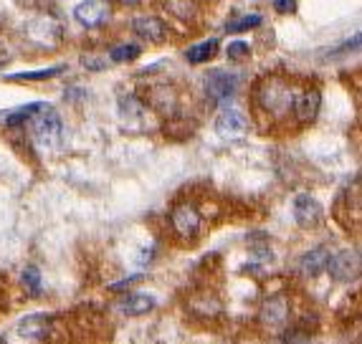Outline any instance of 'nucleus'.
<instances>
[{
  "label": "nucleus",
  "mask_w": 362,
  "mask_h": 344,
  "mask_svg": "<svg viewBox=\"0 0 362 344\" xmlns=\"http://www.w3.org/2000/svg\"><path fill=\"white\" fill-rule=\"evenodd\" d=\"M296 94L299 89L284 76H264L254 86V104L261 114L272 117V119H284L294 109Z\"/></svg>",
  "instance_id": "1"
},
{
  "label": "nucleus",
  "mask_w": 362,
  "mask_h": 344,
  "mask_svg": "<svg viewBox=\"0 0 362 344\" xmlns=\"http://www.w3.org/2000/svg\"><path fill=\"white\" fill-rule=\"evenodd\" d=\"M30 137L36 139V145L43 150H56L64 139V121H61L59 112L49 104H41V107L33 112V117L28 119Z\"/></svg>",
  "instance_id": "2"
},
{
  "label": "nucleus",
  "mask_w": 362,
  "mask_h": 344,
  "mask_svg": "<svg viewBox=\"0 0 362 344\" xmlns=\"http://www.w3.org/2000/svg\"><path fill=\"white\" fill-rule=\"evenodd\" d=\"M170 225L175 230L182 241H193L200 236V228H203V215L193 203H180V206L173 208L170 213Z\"/></svg>",
  "instance_id": "3"
},
{
  "label": "nucleus",
  "mask_w": 362,
  "mask_h": 344,
  "mask_svg": "<svg viewBox=\"0 0 362 344\" xmlns=\"http://www.w3.org/2000/svg\"><path fill=\"white\" fill-rule=\"evenodd\" d=\"M235 89H238V79L230 71L218 69L206 76V97L213 104H228L235 97Z\"/></svg>",
  "instance_id": "4"
},
{
  "label": "nucleus",
  "mask_w": 362,
  "mask_h": 344,
  "mask_svg": "<svg viewBox=\"0 0 362 344\" xmlns=\"http://www.w3.org/2000/svg\"><path fill=\"white\" fill-rule=\"evenodd\" d=\"M327 271L332 273V278H337V281H355L362 273V256L357 254V251L344 248L339 254L329 256Z\"/></svg>",
  "instance_id": "5"
},
{
  "label": "nucleus",
  "mask_w": 362,
  "mask_h": 344,
  "mask_svg": "<svg viewBox=\"0 0 362 344\" xmlns=\"http://www.w3.org/2000/svg\"><path fill=\"white\" fill-rule=\"evenodd\" d=\"M320 104H322L320 89H314V86H309V89H299V94H296V99H294V109H291V114L296 117V121L309 124V121L317 117V112H320Z\"/></svg>",
  "instance_id": "6"
},
{
  "label": "nucleus",
  "mask_w": 362,
  "mask_h": 344,
  "mask_svg": "<svg viewBox=\"0 0 362 344\" xmlns=\"http://www.w3.org/2000/svg\"><path fill=\"white\" fill-rule=\"evenodd\" d=\"M74 18L76 23L86 25V28H97V25H104L109 18V8L104 6L102 0H84L74 8Z\"/></svg>",
  "instance_id": "7"
},
{
  "label": "nucleus",
  "mask_w": 362,
  "mask_h": 344,
  "mask_svg": "<svg viewBox=\"0 0 362 344\" xmlns=\"http://www.w3.org/2000/svg\"><path fill=\"white\" fill-rule=\"evenodd\" d=\"M291 210H294V220L302 228H314L322 220V208L312 195H296Z\"/></svg>",
  "instance_id": "8"
},
{
  "label": "nucleus",
  "mask_w": 362,
  "mask_h": 344,
  "mask_svg": "<svg viewBox=\"0 0 362 344\" xmlns=\"http://www.w3.org/2000/svg\"><path fill=\"white\" fill-rule=\"evenodd\" d=\"M216 132L226 139H238L246 132V117L238 109H223L216 117Z\"/></svg>",
  "instance_id": "9"
},
{
  "label": "nucleus",
  "mask_w": 362,
  "mask_h": 344,
  "mask_svg": "<svg viewBox=\"0 0 362 344\" xmlns=\"http://www.w3.org/2000/svg\"><path fill=\"white\" fill-rule=\"evenodd\" d=\"M132 30L134 36H139L142 41L147 43H163L165 36H168V28L160 18L155 16H142V18H134L132 20Z\"/></svg>",
  "instance_id": "10"
},
{
  "label": "nucleus",
  "mask_w": 362,
  "mask_h": 344,
  "mask_svg": "<svg viewBox=\"0 0 362 344\" xmlns=\"http://www.w3.org/2000/svg\"><path fill=\"white\" fill-rule=\"evenodd\" d=\"M289 316V302H286L284 296H272V299H266L261 304V312H259V319L261 324L266 326H281Z\"/></svg>",
  "instance_id": "11"
},
{
  "label": "nucleus",
  "mask_w": 362,
  "mask_h": 344,
  "mask_svg": "<svg viewBox=\"0 0 362 344\" xmlns=\"http://www.w3.org/2000/svg\"><path fill=\"white\" fill-rule=\"evenodd\" d=\"M327 263H329L327 248H312V251H307V254L302 256V261H299V271L307 278H317L320 273L327 271Z\"/></svg>",
  "instance_id": "12"
},
{
  "label": "nucleus",
  "mask_w": 362,
  "mask_h": 344,
  "mask_svg": "<svg viewBox=\"0 0 362 344\" xmlns=\"http://www.w3.org/2000/svg\"><path fill=\"white\" fill-rule=\"evenodd\" d=\"M46 332H49V316L30 314L18 321V334L25 339H41Z\"/></svg>",
  "instance_id": "13"
},
{
  "label": "nucleus",
  "mask_w": 362,
  "mask_h": 344,
  "mask_svg": "<svg viewBox=\"0 0 362 344\" xmlns=\"http://www.w3.org/2000/svg\"><path fill=\"white\" fill-rule=\"evenodd\" d=\"M152 309H155V299L147 294H129V296H124V302H122V312L129 316L147 314Z\"/></svg>",
  "instance_id": "14"
},
{
  "label": "nucleus",
  "mask_w": 362,
  "mask_h": 344,
  "mask_svg": "<svg viewBox=\"0 0 362 344\" xmlns=\"http://www.w3.org/2000/svg\"><path fill=\"white\" fill-rule=\"evenodd\" d=\"M216 54H218V41L216 38H208V41L190 46V49L185 51V59H187V64H206V61H211Z\"/></svg>",
  "instance_id": "15"
},
{
  "label": "nucleus",
  "mask_w": 362,
  "mask_h": 344,
  "mask_svg": "<svg viewBox=\"0 0 362 344\" xmlns=\"http://www.w3.org/2000/svg\"><path fill=\"white\" fill-rule=\"evenodd\" d=\"M165 8H168L170 16H175L182 23H190L198 16V3L195 0H165Z\"/></svg>",
  "instance_id": "16"
},
{
  "label": "nucleus",
  "mask_w": 362,
  "mask_h": 344,
  "mask_svg": "<svg viewBox=\"0 0 362 344\" xmlns=\"http://www.w3.org/2000/svg\"><path fill=\"white\" fill-rule=\"evenodd\" d=\"M142 54V49L139 46H134V43H124V46H117L115 51H112V61L115 64H127V61H134L137 56Z\"/></svg>",
  "instance_id": "17"
},
{
  "label": "nucleus",
  "mask_w": 362,
  "mask_h": 344,
  "mask_svg": "<svg viewBox=\"0 0 362 344\" xmlns=\"http://www.w3.org/2000/svg\"><path fill=\"white\" fill-rule=\"evenodd\" d=\"M61 69H46V71H23V73H13V76H8V79L13 81H43V79H51V76H56Z\"/></svg>",
  "instance_id": "18"
},
{
  "label": "nucleus",
  "mask_w": 362,
  "mask_h": 344,
  "mask_svg": "<svg viewBox=\"0 0 362 344\" xmlns=\"http://www.w3.org/2000/svg\"><path fill=\"white\" fill-rule=\"evenodd\" d=\"M261 23V16L259 13H251V16H243V18L233 20V23L226 25V30H230V33H238V30H251L256 28V25Z\"/></svg>",
  "instance_id": "19"
},
{
  "label": "nucleus",
  "mask_w": 362,
  "mask_h": 344,
  "mask_svg": "<svg viewBox=\"0 0 362 344\" xmlns=\"http://www.w3.org/2000/svg\"><path fill=\"white\" fill-rule=\"evenodd\" d=\"M357 49H362V30L357 33V36L347 38L342 46H337V49L329 51V56H342V54H350V51H357Z\"/></svg>",
  "instance_id": "20"
},
{
  "label": "nucleus",
  "mask_w": 362,
  "mask_h": 344,
  "mask_svg": "<svg viewBox=\"0 0 362 344\" xmlns=\"http://www.w3.org/2000/svg\"><path fill=\"white\" fill-rule=\"evenodd\" d=\"M23 284L28 286L30 294H38L41 291V276H38V268H33V266H28L23 271Z\"/></svg>",
  "instance_id": "21"
},
{
  "label": "nucleus",
  "mask_w": 362,
  "mask_h": 344,
  "mask_svg": "<svg viewBox=\"0 0 362 344\" xmlns=\"http://www.w3.org/2000/svg\"><path fill=\"white\" fill-rule=\"evenodd\" d=\"M248 51H251V49H248L246 41H233L228 46V59L230 61H241V59H246V56H248Z\"/></svg>",
  "instance_id": "22"
},
{
  "label": "nucleus",
  "mask_w": 362,
  "mask_h": 344,
  "mask_svg": "<svg viewBox=\"0 0 362 344\" xmlns=\"http://www.w3.org/2000/svg\"><path fill=\"white\" fill-rule=\"evenodd\" d=\"M276 13H294L296 11V0H276L274 3Z\"/></svg>",
  "instance_id": "23"
},
{
  "label": "nucleus",
  "mask_w": 362,
  "mask_h": 344,
  "mask_svg": "<svg viewBox=\"0 0 362 344\" xmlns=\"http://www.w3.org/2000/svg\"><path fill=\"white\" fill-rule=\"evenodd\" d=\"M117 3H122V6H139L142 0H117Z\"/></svg>",
  "instance_id": "24"
},
{
  "label": "nucleus",
  "mask_w": 362,
  "mask_h": 344,
  "mask_svg": "<svg viewBox=\"0 0 362 344\" xmlns=\"http://www.w3.org/2000/svg\"><path fill=\"white\" fill-rule=\"evenodd\" d=\"M0 344H6V339H3V337H0Z\"/></svg>",
  "instance_id": "25"
}]
</instances>
